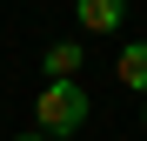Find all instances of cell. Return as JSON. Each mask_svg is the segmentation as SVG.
I'll list each match as a JSON object with an SVG mask.
<instances>
[{"instance_id": "obj_3", "label": "cell", "mask_w": 147, "mask_h": 141, "mask_svg": "<svg viewBox=\"0 0 147 141\" xmlns=\"http://www.w3.org/2000/svg\"><path fill=\"white\" fill-rule=\"evenodd\" d=\"M80 67H87L80 40H54L47 47V81H80Z\"/></svg>"}, {"instance_id": "obj_1", "label": "cell", "mask_w": 147, "mask_h": 141, "mask_svg": "<svg viewBox=\"0 0 147 141\" xmlns=\"http://www.w3.org/2000/svg\"><path fill=\"white\" fill-rule=\"evenodd\" d=\"M87 114H94V101H87V87H80V81H47V87H40V101H34V121H40L47 141L80 134V128H87Z\"/></svg>"}, {"instance_id": "obj_5", "label": "cell", "mask_w": 147, "mask_h": 141, "mask_svg": "<svg viewBox=\"0 0 147 141\" xmlns=\"http://www.w3.org/2000/svg\"><path fill=\"white\" fill-rule=\"evenodd\" d=\"M13 141H47V134H13Z\"/></svg>"}, {"instance_id": "obj_4", "label": "cell", "mask_w": 147, "mask_h": 141, "mask_svg": "<svg viewBox=\"0 0 147 141\" xmlns=\"http://www.w3.org/2000/svg\"><path fill=\"white\" fill-rule=\"evenodd\" d=\"M114 74L127 81L134 94H147V40H127V47H120V61H114Z\"/></svg>"}, {"instance_id": "obj_2", "label": "cell", "mask_w": 147, "mask_h": 141, "mask_svg": "<svg viewBox=\"0 0 147 141\" xmlns=\"http://www.w3.org/2000/svg\"><path fill=\"white\" fill-rule=\"evenodd\" d=\"M74 14H80L87 34H114L120 20H127V0H74Z\"/></svg>"}]
</instances>
